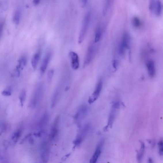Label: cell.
Masks as SVG:
<instances>
[{
	"instance_id": "4dcf8cb0",
	"label": "cell",
	"mask_w": 163,
	"mask_h": 163,
	"mask_svg": "<svg viewBox=\"0 0 163 163\" xmlns=\"http://www.w3.org/2000/svg\"><path fill=\"white\" fill-rule=\"evenodd\" d=\"M40 2V1L39 0H35L33 1V3L35 5H37L39 4Z\"/></svg>"
},
{
	"instance_id": "f546056e",
	"label": "cell",
	"mask_w": 163,
	"mask_h": 163,
	"mask_svg": "<svg viewBox=\"0 0 163 163\" xmlns=\"http://www.w3.org/2000/svg\"><path fill=\"white\" fill-rule=\"evenodd\" d=\"M3 23H0V37H1V36L2 34L3 28Z\"/></svg>"
},
{
	"instance_id": "4fadbf2b",
	"label": "cell",
	"mask_w": 163,
	"mask_h": 163,
	"mask_svg": "<svg viewBox=\"0 0 163 163\" xmlns=\"http://www.w3.org/2000/svg\"><path fill=\"white\" fill-rule=\"evenodd\" d=\"M149 76L151 77L155 76L156 74L155 63L152 60H149L146 64Z\"/></svg>"
},
{
	"instance_id": "52a82bcc",
	"label": "cell",
	"mask_w": 163,
	"mask_h": 163,
	"mask_svg": "<svg viewBox=\"0 0 163 163\" xmlns=\"http://www.w3.org/2000/svg\"><path fill=\"white\" fill-rule=\"evenodd\" d=\"M89 111V108L87 105H81L75 115V119L77 120L83 119L87 115Z\"/></svg>"
},
{
	"instance_id": "8fae6325",
	"label": "cell",
	"mask_w": 163,
	"mask_h": 163,
	"mask_svg": "<svg viewBox=\"0 0 163 163\" xmlns=\"http://www.w3.org/2000/svg\"><path fill=\"white\" fill-rule=\"evenodd\" d=\"M51 56V53L50 52H47L42 62L40 69V73L41 75H43L46 71L50 61Z\"/></svg>"
},
{
	"instance_id": "9c48e42d",
	"label": "cell",
	"mask_w": 163,
	"mask_h": 163,
	"mask_svg": "<svg viewBox=\"0 0 163 163\" xmlns=\"http://www.w3.org/2000/svg\"><path fill=\"white\" fill-rule=\"evenodd\" d=\"M71 60V67L74 70H77L79 67V58L77 54L73 51H71L69 54Z\"/></svg>"
},
{
	"instance_id": "8992f818",
	"label": "cell",
	"mask_w": 163,
	"mask_h": 163,
	"mask_svg": "<svg viewBox=\"0 0 163 163\" xmlns=\"http://www.w3.org/2000/svg\"><path fill=\"white\" fill-rule=\"evenodd\" d=\"M104 142V140L103 139L99 141L96 146L94 154L90 160V163H96L97 162L99 157L100 156L101 153Z\"/></svg>"
},
{
	"instance_id": "603a6c76",
	"label": "cell",
	"mask_w": 163,
	"mask_h": 163,
	"mask_svg": "<svg viewBox=\"0 0 163 163\" xmlns=\"http://www.w3.org/2000/svg\"><path fill=\"white\" fill-rule=\"evenodd\" d=\"M159 153V155L162 156L163 153V144L162 139L160 140L158 143Z\"/></svg>"
},
{
	"instance_id": "7c38bea8",
	"label": "cell",
	"mask_w": 163,
	"mask_h": 163,
	"mask_svg": "<svg viewBox=\"0 0 163 163\" xmlns=\"http://www.w3.org/2000/svg\"><path fill=\"white\" fill-rule=\"evenodd\" d=\"M141 147L137 151V163H142L143 160L145 151V145L143 141H140Z\"/></svg>"
},
{
	"instance_id": "4316f807",
	"label": "cell",
	"mask_w": 163,
	"mask_h": 163,
	"mask_svg": "<svg viewBox=\"0 0 163 163\" xmlns=\"http://www.w3.org/2000/svg\"><path fill=\"white\" fill-rule=\"evenodd\" d=\"M54 74V71L53 69H51L48 72V80L50 82L52 79Z\"/></svg>"
},
{
	"instance_id": "6da1fadb",
	"label": "cell",
	"mask_w": 163,
	"mask_h": 163,
	"mask_svg": "<svg viewBox=\"0 0 163 163\" xmlns=\"http://www.w3.org/2000/svg\"><path fill=\"white\" fill-rule=\"evenodd\" d=\"M90 18V12L88 11L84 17L81 29L78 37V43L81 44L83 41L88 29Z\"/></svg>"
},
{
	"instance_id": "d6986e66",
	"label": "cell",
	"mask_w": 163,
	"mask_h": 163,
	"mask_svg": "<svg viewBox=\"0 0 163 163\" xmlns=\"http://www.w3.org/2000/svg\"><path fill=\"white\" fill-rule=\"evenodd\" d=\"M102 36V31L100 28H98L96 29L95 33L94 39L95 43H98L100 40Z\"/></svg>"
},
{
	"instance_id": "e0dca14e",
	"label": "cell",
	"mask_w": 163,
	"mask_h": 163,
	"mask_svg": "<svg viewBox=\"0 0 163 163\" xmlns=\"http://www.w3.org/2000/svg\"><path fill=\"white\" fill-rule=\"evenodd\" d=\"M27 59L26 57L23 56L18 61V63L16 67V70L20 71V69H23L26 65Z\"/></svg>"
},
{
	"instance_id": "277c9868",
	"label": "cell",
	"mask_w": 163,
	"mask_h": 163,
	"mask_svg": "<svg viewBox=\"0 0 163 163\" xmlns=\"http://www.w3.org/2000/svg\"><path fill=\"white\" fill-rule=\"evenodd\" d=\"M90 126V125L87 124L82 129L76 140L74 141V143L75 146H79L82 143L84 139L85 138L89 130Z\"/></svg>"
},
{
	"instance_id": "5bb4252c",
	"label": "cell",
	"mask_w": 163,
	"mask_h": 163,
	"mask_svg": "<svg viewBox=\"0 0 163 163\" xmlns=\"http://www.w3.org/2000/svg\"><path fill=\"white\" fill-rule=\"evenodd\" d=\"M43 93V87H39L37 92L35 93L34 99H33V104L35 106L37 104L41 98Z\"/></svg>"
},
{
	"instance_id": "3957f363",
	"label": "cell",
	"mask_w": 163,
	"mask_h": 163,
	"mask_svg": "<svg viewBox=\"0 0 163 163\" xmlns=\"http://www.w3.org/2000/svg\"><path fill=\"white\" fill-rule=\"evenodd\" d=\"M41 158L44 162L46 163L49 160L50 146L49 143L45 141L42 143L41 147Z\"/></svg>"
},
{
	"instance_id": "9a60e30c",
	"label": "cell",
	"mask_w": 163,
	"mask_h": 163,
	"mask_svg": "<svg viewBox=\"0 0 163 163\" xmlns=\"http://www.w3.org/2000/svg\"><path fill=\"white\" fill-rule=\"evenodd\" d=\"M41 56V51L36 52L33 56L31 60L32 67L34 69L37 68Z\"/></svg>"
},
{
	"instance_id": "f1b7e54d",
	"label": "cell",
	"mask_w": 163,
	"mask_h": 163,
	"mask_svg": "<svg viewBox=\"0 0 163 163\" xmlns=\"http://www.w3.org/2000/svg\"><path fill=\"white\" fill-rule=\"evenodd\" d=\"M113 65L114 69H116L117 67V62L115 59L113 61Z\"/></svg>"
},
{
	"instance_id": "ac0fdd59",
	"label": "cell",
	"mask_w": 163,
	"mask_h": 163,
	"mask_svg": "<svg viewBox=\"0 0 163 163\" xmlns=\"http://www.w3.org/2000/svg\"><path fill=\"white\" fill-rule=\"evenodd\" d=\"M21 17V12L19 10H17L14 13L13 17V21L16 25H18L20 22Z\"/></svg>"
},
{
	"instance_id": "ba28073f",
	"label": "cell",
	"mask_w": 163,
	"mask_h": 163,
	"mask_svg": "<svg viewBox=\"0 0 163 163\" xmlns=\"http://www.w3.org/2000/svg\"><path fill=\"white\" fill-rule=\"evenodd\" d=\"M95 47L94 44H91L89 47L83 64L85 68L92 61L94 52Z\"/></svg>"
},
{
	"instance_id": "5b68a950",
	"label": "cell",
	"mask_w": 163,
	"mask_h": 163,
	"mask_svg": "<svg viewBox=\"0 0 163 163\" xmlns=\"http://www.w3.org/2000/svg\"><path fill=\"white\" fill-rule=\"evenodd\" d=\"M103 83L101 80L99 81L96 85L94 91L89 98L88 102L92 104L95 102L99 97L102 88Z\"/></svg>"
},
{
	"instance_id": "cb8c5ba5",
	"label": "cell",
	"mask_w": 163,
	"mask_h": 163,
	"mask_svg": "<svg viewBox=\"0 0 163 163\" xmlns=\"http://www.w3.org/2000/svg\"><path fill=\"white\" fill-rule=\"evenodd\" d=\"M126 49V48L120 43L119 48V52L120 56H122L124 55Z\"/></svg>"
},
{
	"instance_id": "83f0119b",
	"label": "cell",
	"mask_w": 163,
	"mask_h": 163,
	"mask_svg": "<svg viewBox=\"0 0 163 163\" xmlns=\"http://www.w3.org/2000/svg\"><path fill=\"white\" fill-rule=\"evenodd\" d=\"M2 94L5 96H10L11 95V92L10 90H5L2 92Z\"/></svg>"
},
{
	"instance_id": "7a4b0ae2",
	"label": "cell",
	"mask_w": 163,
	"mask_h": 163,
	"mask_svg": "<svg viewBox=\"0 0 163 163\" xmlns=\"http://www.w3.org/2000/svg\"><path fill=\"white\" fill-rule=\"evenodd\" d=\"M120 103L118 102H115L112 106V108L109 117L108 125L105 127L104 130H107L109 127H112L113 123L114 122L116 116L117 110L119 108Z\"/></svg>"
},
{
	"instance_id": "d4e9b609",
	"label": "cell",
	"mask_w": 163,
	"mask_h": 163,
	"mask_svg": "<svg viewBox=\"0 0 163 163\" xmlns=\"http://www.w3.org/2000/svg\"><path fill=\"white\" fill-rule=\"evenodd\" d=\"M156 1H150L149 3V8L151 12L153 13L156 5Z\"/></svg>"
},
{
	"instance_id": "30bf717a",
	"label": "cell",
	"mask_w": 163,
	"mask_h": 163,
	"mask_svg": "<svg viewBox=\"0 0 163 163\" xmlns=\"http://www.w3.org/2000/svg\"><path fill=\"white\" fill-rule=\"evenodd\" d=\"M59 117L57 116L54 121L53 124L51 129L49 135L50 139L52 141L56 137L58 134V126L59 122Z\"/></svg>"
},
{
	"instance_id": "2e32d148",
	"label": "cell",
	"mask_w": 163,
	"mask_h": 163,
	"mask_svg": "<svg viewBox=\"0 0 163 163\" xmlns=\"http://www.w3.org/2000/svg\"><path fill=\"white\" fill-rule=\"evenodd\" d=\"M162 6L160 1H156V5L153 13L158 17L160 16L162 14Z\"/></svg>"
},
{
	"instance_id": "ffe728a7",
	"label": "cell",
	"mask_w": 163,
	"mask_h": 163,
	"mask_svg": "<svg viewBox=\"0 0 163 163\" xmlns=\"http://www.w3.org/2000/svg\"><path fill=\"white\" fill-rule=\"evenodd\" d=\"M132 23L133 25L135 28H139L141 25V20L137 16H134L133 18Z\"/></svg>"
},
{
	"instance_id": "7402d4cb",
	"label": "cell",
	"mask_w": 163,
	"mask_h": 163,
	"mask_svg": "<svg viewBox=\"0 0 163 163\" xmlns=\"http://www.w3.org/2000/svg\"><path fill=\"white\" fill-rule=\"evenodd\" d=\"M26 96V92L25 90H23L20 96L19 99L22 106H23L24 102L25 101Z\"/></svg>"
},
{
	"instance_id": "484cf974",
	"label": "cell",
	"mask_w": 163,
	"mask_h": 163,
	"mask_svg": "<svg viewBox=\"0 0 163 163\" xmlns=\"http://www.w3.org/2000/svg\"><path fill=\"white\" fill-rule=\"evenodd\" d=\"M105 1L106 2L104 5L103 10V14L104 16L107 14L109 4V1Z\"/></svg>"
},
{
	"instance_id": "1f68e13d",
	"label": "cell",
	"mask_w": 163,
	"mask_h": 163,
	"mask_svg": "<svg viewBox=\"0 0 163 163\" xmlns=\"http://www.w3.org/2000/svg\"><path fill=\"white\" fill-rule=\"evenodd\" d=\"M147 163H154L153 159L151 158H149L148 160Z\"/></svg>"
},
{
	"instance_id": "d6a6232c",
	"label": "cell",
	"mask_w": 163,
	"mask_h": 163,
	"mask_svg": "<svg viewBox=\"0 0 163 163\" xmlns=\"http://www.w3.org/2000/svg\"><path fill=\"white\" fill-rule=\"evenodd\" d=\"M87 1L84 0V1H82V3L83 7L85 6L87 3Z\"/></svg>"
},
{
	"instance_id": "44dd1931",
	"label": "cell",
	"mask_w": 163,
	"mask_h": 163,
	"mask_svg": "<svg viewBox=\"0 0 163 163\" xmlns=\"http://www.w3.org/2000/svg\"><path fill=\"white\" fill-rule=\"evenodd\" d=\"M49 116H48V115L47 114L44 115L41 119L40 122V124L41 127L47 125L48 122H49Z\"/></svg>"
}]
</instances>
